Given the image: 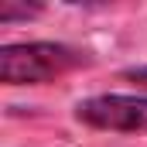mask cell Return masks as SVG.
<instances>
[{
    "label": "cell",
    "instance_id": "cell-3",
    "mask_svg": "<svg viewBox=\"0 0 147 147\" xmlns=\"http://www.w3.org/2000/svg\"><path fill=\"white\" fill-rule=\"evenodd\" d=\"M38 14H45V7L41 3H14V0H3L0 3V21L3 24H14V21H31V17H38Z\"/></svg>",
    "mask_w": 147,
    "mask_h": 147
},
{
    "label": "cell",
    "instance_id": "cell-2",
    "mask_svg": "<svg viewBox=\"0 0 147 147\" xmlns=\"http://www.w3.org/2000/svg\"><path fill=\"white\" fill-rule=\"evenodd\" d=\"M75 120L110 134H147V96H89L75 103Z\"/></svg>",
    "mask_w": 147,
    "mask_h": 147
},
{
    "label": "cell",
    "instance_id": "cell-4",
    "mask_svg": "<svg viewBox=\"0 0 147 147\" xmlns=\"http://www.w3.org/2000/svg\"><path fill=\"white\" fill-rule=\"evenodd\" d=\"M123 79H134L137 86H144V89H147V65H137V69H127V72H123Z\"/></svg>",
    "mask_w": 147,
    "mask_h": 147
},
{
    "label": "cell",
    "instance_id": "cell-1",
    "mask_svg": "<svg viewBox=\"0 0 147 147\" xmlns=\"http://www.w3.org/2000/svg\"><path fill=\"white\" fill-rule=\"evenodd\" d=\"M92 65V55L62 41H24L0 48V82L3 86H45L62 75Z\"/></svg>",
    "mask_w": 147,
    "mask_h": 147
}]
</instances>
